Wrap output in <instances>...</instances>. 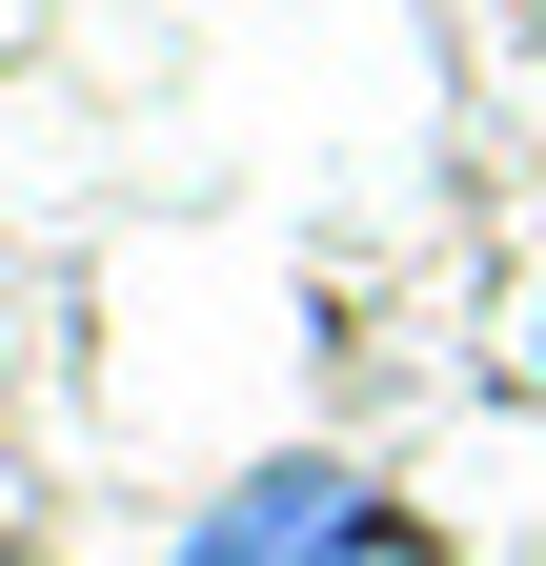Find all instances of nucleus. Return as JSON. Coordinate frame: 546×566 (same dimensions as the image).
Wrapping results in <instances>:
<instances>
[{
	"label": "nucleus",
	"instance_id": "nucleus-1",
	"mask_svg": "<svg viewBox=\"0 0 546 566\" xmlns=\"http://www.w3.org/2000/svg\"><path fill=\"white\" fill-rule=\"evenodd\" d=\"M385 546H405V526H385V485H365V465H324V446H284V465H243L162 566H385Z\"/></svg>",
	"mask_w": 546,
	"mask_h": 566
}]
</instances>
